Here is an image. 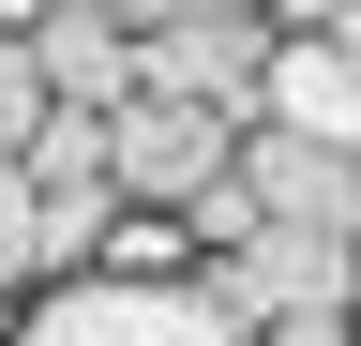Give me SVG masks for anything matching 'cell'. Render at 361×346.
I'll list each match as a JSON object with an SVG mask.
<instances>
[{"label": "cell", "mask_w": 361, "mask_h": 346, "mask_svg": "<svg viewBox=\"0 0 361 346\" xmlns=\"http://www.w3.org/2000/svg\"><path fill=\"white\" fill-rule=\"evenodd\" d=\"M256 346H361V331H346V316H271Z\"/></svg>", "instance_id": "cell-11"}, {"label": "cell", "mask_w": 361, "mask_h": 346, "mask_svg": "<svg viewBox=\"0 0 361 346\" xmlns=\"http://www.w3.org/2000/svg\"><path fill=\"white\" fill-rule=\"evenodd\" d=\"M196 286H211L241 331H271V316H346V286H361V226H256V241H226Z\"/></svg>", "instance_id": "cell-2"}, {"label": "cell", "mask_w": 361, "mask_h": 346, "mask_svg": "<svg viewBox=\"0 0 361 346\" xmlns=\"http://www.w3.org/2000/svg\"><path fill=\"white\" fill-rule=\"evenodd\" d=\"M45 16H61V0H0V30H16V46H30V30H45Z\"/></svg>", "instance_id": "cell-14"}, {"label": "cell", "mask_w": 361, "mask_h": 346, "mask_svg": "<svg viewBox=\"0 0 361 346\" xmlns=\"http://www.w3.org/2000/svg\"><path fill=\"white\" fill-rule=\"evenodd\" d=\"M121 16H135V30H166V16H226V0H121Z\"/></svg>", "instance_id": "cell-13"}, {"label": "cell", "mask_w": 361, "mask_h": 346, "mask_svg": "<svg viewBox=\"0 0 361 346\" xmlns=\"http://www.w3.org/2000/svg\"><path fill=\"white\" fill-rule=\"evenodd\" d=\"M241 196L271 211V226H361V166L316 151V136H286V121L241 136Z\"/></svg>", "instance_id": "cell-6"}, {"label": "cell", "mask_w": 361, "mask_h": 346, "mask_svg": "<svg viewBox=\"0 0 361 346\" xmlns=\"http://www.w3.org/2000/svg\"><path fill=\"white\" fill-rule=\"evenodd\" d=\"M256 121H226V106H180V91H135L121 106V196L135 211H196L226 166H241Z\"/></svg>", "instance_id": "cell-4"}, {"label": "cell", "mask_w": 361, "mask_h": 346, "mask_svg": "<svg viewBox=\"0 0 361 346\" xmlns=\"http://www.w3.org/2000/svg\"><path fill=\"white\" fill-rule=\"evenodd\" d=\"M30 61H45L61 106H135V16L121 0H61V16L30 30Z\"/></svg>", "instance_id": "cell-7"}, {"label": "cell", "mask_w": 361, "mask_h": 346, "mask_svg": "<svg viewBox=\"0 0 361 346\" xmlns=\"http://www.w3.org/2000/svg\"><path fill=\"white\" fill-rule=\"evenodd\" d=\"M45 121H61V91H45V61L0 30V166H30V136H45Z\"/></svg>", "instance_id": "cell-9"}, {"label": "cell", "mask_w": 361, "mask_h": 346, "mask_svg": "<svg viewBox=\"0 0 361 346\" xmlns=\"http://www.w3.org/2000/svg\"><path fill=\"white\" fill-rule=\"evenodd\" d=\"M256 121H286V136H316V151L361 166V16L286 30V46H271V106H256Z\"/></svg>", "instance_id": "cell-5"}, {"label": "cell", "mask_w": 361, "mask_h": 346, "mask_svg": "<svg viewBox=\"0 0 361 346\" xmlns=\"http://www.w3.org/2000/svg\"><path fill=\"white\" fill-rule=\"evenodd\" d=\"M16 346H256L226 301L180 271V286H151V271H61L16 316Z\"/></svg>", "instance_id": "cell-1"}, {"label": "cell", "mask_w": 361, "mask_h": 346, "mask_svg": "<svg viewBox=\"0 0 361 346\" xmlns=\"http://www.w3.org/2000/svg\"><path fill=\"white\" fill-rule=\"evenodd\" d=\"M271 0H226V16H166V30H135V91H180V106H226V121H256L271 106Z\"/></svg>", "instance_id": "cell-3"}, {"label": "cell", "mask_w": 361, "mask_h": 346, "mask_svg": "<svg viewBox=\"0 0 361 346\" xmlns=\"http://www.w3.org/2000/svg\"><path fill=\"white\" fill-rule=\"evenodd\" d=\"M331 16H361V0H271V30H331Z\"/></svg>", "instance_id": "cell-12"}, {"label": "cell", "mask_w": 361, "mask_h": 346, "mask_svg": "<svg viewBox=\"0 0 361 346\" xmlns=\"http://www.w3.org/2000/svg\"><path fill=\"white\" fill-rule=\"evenodd\" d=\"M30 271H45V181L0 166V286H30Z\"/></svg>", "instance_id": "cell-10"}, {"label": "cell", "mask_w": 361, "mask_h": 346, "mask_svg": "<svg viewBox=\"0 0 361 346\" xmlns=\"http://www.w3.org/2000/svg\"><path fill=\"white\" fill-rule=\"evenodd\" d=\"M30 181L45 196H121V106H61L30 136Z\"/></svg>", "instance_id": "cell-8"}]
</instances>
